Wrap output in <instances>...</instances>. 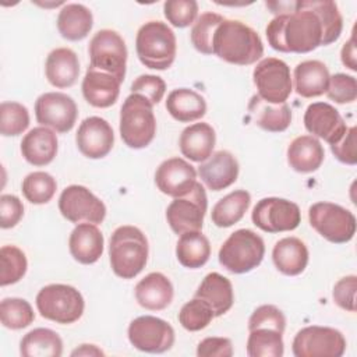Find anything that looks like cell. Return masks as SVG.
<instances>
[{
	"label": "cell",
	"mask_w": 357,
	"mask_h": 357,
	"mask_svg": "<svg viewBox=\"0 0 357 357\" xmlns=\"http://www.w3.org/2000/svg\"><path fill=\"white\" fill-rule=\"evenodd\" d=\"M343 29L339 7L331 0L294 1L290 13L276 15L266 25V39L282 53H308L336 42Z\"/></svg>",
	"instance_id": "cell-1"
},
{
	"label": "cell",
	"mask_w": 357,
	"mask_h": 357,
	"mask_svg": "<svg viewBox=\"0 0 357 357\" xmlns=\"http://www.w3.org/2000/svg\"><path fill=\"white\" fill-rule=\"evenodd\" d=\"M213 54L237 66L257 63L264 54L259 35L238 20H226L216 28L212 42Z\"/></svg>",
	"instance_id": "cell-2"
},
{
	"label": "cell",
	"mask_w": 357,
	"mask_h": 357,
	"mask_svg": "<svg viewBox=\"0 0 357 357\" xmlns=\"http://www.w3.org/2000/svg\"><path fill=\"white\" fill-rule=\"evenodd\" d=\"M149 245L145 234L135 226L117 227L109 241V258L113 272L121 279H132L148 262Z\"/></svg>",
	"instance_id": "cell-3"
},
{
	"label": "cell",
	"mask_w": 357,
	"mask_h": 357,
	"mask_svg": "<svg viewBox=\"0 0 357 357\" xmlns=\"http://www.w3.org/2000/svg\"><path fill=\"white\" fill-rule=\"evenodd\" d=\"M135 50L145 67L166 70L176 59L177 43L174 32L162 21H148L137 32Z\"/></svg>",
	"instance_id": "cell-4"
},
{
	"label": "cell",
	"mask_w": 357,
	"mask_h": 357,
	"mask_svg": "<svg viewBox=\"0 0 357 357\" xmlns=\"http://www.w3.org/2000/svg\"><path fill=\"white\" fill-rule=\"evenodd\" d=\"M120 137L132 149L148 146L156 134L153 105L138 93L126 98L120 110Z\"/></svg>",
	"instance_id": "cell-5"
},
{
	"label": "cell",
	"mask_w": 357,
	"mask_h": 357,
	"mask_svg": "<svg viewBox=\"0 0 357 357\" xmlns=\"http://www.w3.org/2000/svg\"><path fill=\"white\" fill-rule=\"evenodd\" d=\"M264 255L262 237L250 229H238L222 244L218 258L226 271L241 275L255 269L262 262Z\"/></svg>",
	"instance_id": "cell-6"
},
{
	"label": "cell",
	"mask_w": 357,
	"mask_h": 357,
	"mask_svg": "<svg viewBox=\"0 0 357 357\" xmlns=\"http://www.w3.org/2000/svg\"><path fill=\"white\" fill-rule=\"evenodd\" d=\"M36 308L43 318L68 325L82 317L85 303L82 294L74 286L53 283L39 290L36 294Z\"/></svg>",
	"instance_id": "cell-7"
},
{
	"label": "cell",
	"mask_w": 357,
	"mask_h": 357,
	"mask_svg": "<svg viewBox=\"0 0 357 357\" xmlns=\"http://www.w3.org/2000/svg\"><path fill=\"white\" fill-rule=\"evenodd\" d=\"M310 225L333 244L349 243L356 233V216L333 202H315L308 209Z\"/></svg>",
	"instance_id": "cell-8"
},
{
	"label": "cell",
	"mask_w": 357,
	"mask_h": 357,
	"mask_svg": "<svg viewBox=\"0 0 357 357\" xmlns=\"http://www.w3.org/2000/svg\"><path fill=\"white\" fill-rule=\"evenodd\" d=\"M89 67L107 73L123 82L127 67V46L119 32L98 31L89 42Z\"/></svg>",
	"instance_id": "cell-9"
},
{
	"label": "cell",
	"mask_w": 357,
	"mask_h": 357,
	"mask_svg": "<svg viewBox=\"0 0 357 357\" xmlns=\"http://www.w3.org/2000/svg\"><path fill=\"white\" fill-rule=\"evenodd\" d=\"M258 96L268 103H286L293 91L290 67L280 59H262L252 71Z\"/></svg>",
	"instance_id": "cell-10"
},
{
	"label": "cell",
	"mask_w": 357,
	"mask_h": 357,
	"mask_svg": "<svg viewBox=\"0 0 357 357\" xmlns=\"http://www.w3.org/2000/svg\"><path fill=\"white\" fill-rule=\"evenodd\" d=\"M291 350L296 357H340L346 350V339L335 328L311 325L296 333Z\"/></svg>",
	"instance_id": "cell-11"
},
{
	"label": "cell",
	"mask_w": 357,
	"mask_h": 357,
	"mask_svg": "<svg viewBox=\"0 0 357 357\" xmlns=\"http://www.w3.org/2000/svg\"><path fill=\"white\" fill-rule=\"evenodd\" d=\"M206 209L208 198L205 188L197 181L188 194L177 197L170 202L166 209V219L176 234L198 231L202 229Z\"/></svg>",
	"instance_id": "cell-12"
},
{
	"label": "cell",
	"mask_w": 357,
	"mask_h": 357,
	"mask_svg": "<svg viewBox=\"0 0 357 357\" xmlns=\"http://www.w3.org/2000/svg\"><path fill=\"white\" fill-rule=\"evenodd\" d=\"M252 223L266 233L294 230L301 222V212L293 201L266 197L257 202L251 212Z\"/></svg>",
	"instance_id": "cell-13"
},
{
	"label": "cell",
	"mask_w": 357,
	"mask_h": 357,
	"mask_svg": "<svg viewBox=\"0 0 357 357\" xmlns=\"http://www.w3.org/2000/svg\"><path fill=\"white\" fill-rule=\"evenodd\" d=\"M60 213L73 223L99 225L106 216L105 204L86 187L73 184L66 187L59 198Z\"/></svg>",
	"instance_id": "cell-14"
},
{
	"label": "cell",
	"mask_w": 357,
	"mask_h": 357,
	"mask_svg": "<svg viewBox=\"0 0 357 357\" xmlns=\"http://www.w3.org/2000/svg\"><path fill=\"white\" fill-rule=\"evenodd\" d=\"M130 343L145 353H165L174 344V329L162 318L142 315L128 325Z\"/></svg>",
	"instance_id": "cell-15"
},
{
	"label": "cell",
	"mask_w": 357,
	"mask_h": 357,
	"mask_svg": "<svg viewBox=\"0 0 357 357\" xmlns=\"http://www.w3.org/2000/svg\"><path fill=\"white\" fill-rule=\"evenodd\" d=\"M36 121L56 132H68L78 116L75 100L63 92H45L35 102Z\"/></svg>",
	"instance_id": "cell-16"
},
{
	"label": "cell",
	"mask_w": 357,
	"mask_h": 357,
	"mask_svg": "<svg viewBox=\"0 0 357 357\" xmlns=\"http://www.w3.org/2000/svg\"><path fill=\"white\" fill-rule=\"evenodd\" d=\"M304 127L312 137L321 138L329 145L336 144L347 131L340 113L326 102L308 105L304 113Z\"/></svg>",
	"instance_id": "cell-17"
},
{
	"label": "cell",
	"mask_w": 357,
	"mask_h": 357,
	"mask_svg": "<svg viewBox=\"0 0 357 357\" xmlns=\"http://www.w3.org/2000/svg\"><path fill=\"white\" fill-rule=\"evenodd\" d=\"M75 142L79 152L89 159H102L113 148L114 134L112 126L102 117L91 116L78 127Z\"/></svg>",
	"instance_id": "cell-18"
},
{
	"label": "cell",
	"mask_w": 357,
	"mask_h": 357,
	"mask_svg": "<svg viewBox=\"0 0 357 357\" xmlns=\"http://www.w3.org/2000/svg\"><path fill=\"white\" fill-rule=\"evenodd\" d=\"M155 183L160 192L173 198L188 194L197 183V170L181 158L163 160L155 172Z\"/></svg>",
	"instance_id": "cell-19"
},
{
	"label": "cell",
	"mask_w": 357,
	"mask_h": 357,
	"mask_svg": "<svg viewBox=\"0 0 357 357\" xmlns=\"http://www.w3.org/2000/svg\"><path fill=\"white\" fill-rule=\"evenodd\" d=\"M238 162L229 151H218L198 166V174L204 184L212 191H220L236 183L238 177Z\"/></svg>",
	"instance_id": "cell-20"
},
{
	"label": "cell",
	"mask_w": 357,
	"mask_h": 357,
	"mask_svg": "<svg viewBox=\"0 0 357 357\" xmlns=\"http://www.w3.org/2000/svg\"><path fill=\"white\" fill-rule=\"evenodd\" d=\"M121 82L103 71L88 67L82 79V95L93 107L106 109L116 103L120 95Z\"/></svg>",
	"instance_id": "cell-21"
},
{
	"label": "cell",
	"mask_w": 357,
	"mask_h": 357,
	"mask_svg": "<svg viewBox=\"0 0 357 357\" xmlns=\"http://www.w3.org/2000/svg\"><path fill=\"white\" fill-rule=\"evenodd\" d=\"M103 234L93 223H78L68 238L70 254L84 265L95 264L103 254Z\"/></svg>",
	"instance_id": "cell-22"
},
{
	"label": "cell",
	"mask_w": 357,
	"mask_h": 357,
	"mask_svg": "<svg viewBox=\"0 0 357 357\" xmlns=\"http://www.w3.org/2000/svg\"><path fill=\"white\" fill-rule=\"evenodd\" d=\"M59 142L56 132L49 127H35L21 141L24 159L33 166H46L57 155Z\"/></svg>",
	"instance_id": "cell-23"
},
{
	"label": "cell",
	"mask_w": 357,
	"mask_h": 357,
	"mask_svg": "<svg viewBox=\"0 0 357 357\" xmlns=\"http://www.w3.org/2000/svg\"><path fill=\"white\" fill-rule=\"evenodd\" d=\"M174 296L173 284L160 272L148 273L135 286L138 304L149 311H160L170 305Z\"/></svg>",
	"instance_id": "cell-24"
},
{
	"label": "cell",
	"mask_w": 357,
	"mask_h": 357,
	"mask_svg": "<svg viewBox=\"0 0 357 357\" xmlns=\"http://www.w3.org/2000/svg\"><path fill=\"white\" fill-rule=\"evenodd\" d=\"M45 74L50 85L56 88H70L79 75L78 56L70 47H57L47 54Z\"/></svg>",
	"instance_id": "cell-25"
},
{
	"label": "cell",
	"mask_w": 357,
	"mask_h": 357,
	"mask_svg": "<svg viewBox=\"0 0 357 357\" xmlns=\"http://www.w3.org/2000/svg\"><path fill=\"white\" fill-rule=\"evenodd\" d=\"M216 144V134L208 123H194L185 127L178 139L183 156L192 162H205Z\"/></svg>",
	"instance_id": "cell-26"
},
{
	"label": "cell",
	"mask_w": 357,
	"mask_h": 357,
	"mask_svg": "<svg viewBox=\"0 0 357 357\" xmlns=\"http://www.w3.org/2000/svg\"><path fill=\"white\" fill-rule=\"evenodd\" d=\"M194 297L206 303L215 317L226 314L234 303L231 282L218 272H211L202 279Z\"/></svg>",
	"instance_id": "cell-27"
},
{
	"label": "cell",
	"mask_w": 357,
	"mask_h": 357,
	"mask_svg": "<svg viewBox=\"0 0 357 357\" xmlns=\"http://www.w3.org/2000/svg\"><path fill=\"white\" fill-rule=\"evenodd\" d=\"M329 70L319 60H305L294 68V89L303 98H317L326 92Z\"/></svg>",
	"instance_id": "cell-28"
},
{
	"label": "cell",
	"mask_w": 357,
	"mask_h": 357,
	"mask_svg": "<svg viewBox=\"0 0 357 357\" xmlns=\"http://www.w3.org/2000/svg\"><path fill=\"white\" fill-rule=\"evenodd\" d=\"M325 151L321 142L312 135H300L294 138L287 148V162L298 173H312L324 162Z\"/></svg>",
	"instance_id": "cell-29"
},
{
	"label": "cell",
	"mask_w": 357,
	"mask_h": 357,
	"mask_svg": "<svg viewBox=\"0 0 357 357\" xmlns=\"http://www.w3.org/2000/svg\"><path fill=\"white\" fill-rule=\"evenodd\" d=\"M272 259L279 272L287 276H297L307 268L308 248L297 237H284L275 244Z\"/></svg>",
	"instance_id": "cell-30"
},
{
	"label": "cell",
	"mask_w": 357,
	"mask_h": 357,
	"mask_svg": "<svg viewBox=\"0 0 357 357\" xmlns=\"http://www.w3.org/2000/svg\"><path fill=\"white\" fill-rule=\"evenodd\" d=\"M248 112L252 121L268 132H282L291 123V110L287 103H268L258 95L251 98Z\"/></svg>",
	"instance_id": "cell-31"
},
{
	"label": "cell",
	"mask_w": 357,
	"mask_h": 357,
	"mask_svg": "<svg viewBox=\"0 0 357 357\" xmlns=\"http://www.w3.org/2000/svg\"><path fill=\"white\" fill-rule=\"evenodd\" d=\"M93 25L91 10L79 3L64 4L57 15V29L67 40H82L88 36Z\"/></svg>",
	"instance_id": "cell-32"
},
{
	"label": "cell",
	"mask_w": 357,
	"mask_h": 357,
	"mask_svg": "<svg viewBox=\"0 0 357 357\" xmlns=\"http://www.w3.org/2000/svg\"><path fill=\"white\" fill-rule=\"evenodd\" d=\"M166 109L174 120L191 123L205 116L206 102L198 92L190 88H178L167 95Z\"/></svg>",
	"instance_id": "cell-33"
},
{
	"label": "cell",
	"mask_w": 357,
	"mask_h": 357,
	"mask_svg": "<svg viewBox=\"0 0 357 357\" xmlns=\"http://www.w3.org/2000/svg\"><path fill=\"white\" fill-rule=\"evenodd\" d=\"M20 353L24 357H60L63 340L49 328H36L21 339Z\"/></svg>",
	"instance_id": "cell-34"
},
{
	"label": "cell",
	"mask_w": 357,
	"mask_h": 357,
	"mask_svg": "<svg viewBox=\"0 0 357 357\" xmlns=\"http://www.w3.org/2000/svg\"><path fill=\"white\" fill-rule=\"evenodd\" d=\"M176 257L178 262L190 269L204 266L211 257V244L205 234L198 231H187L180 234L176 244Z\"/></svg>",
	"instance_id": "cell-35"
},
{
	"label": "cell",
	"mask_w": 357,
	"mask_h": 357,
	"mask_svg": "<svg viewBox=\"0 0 357 357\" xmlns=\"http://www.w3.org/2000/svg\"><path fill=\"white\" fill-rule=\"evenodd\" d=\"M251 204V195L245 190H236L220 198L212 208V222L218 227H230L240 222Z\"/></svg>",
	"instance_id": "cell-36"
},
{
	"label": "cell",
	"mask_w": 357,
	"mask_h": 357,
	"mask_svg": "<svg viewBox=\"0 0 357 357\" xmlns=\"http://www.w3.org/2000/svg\"><path fill=\"white\" fill-rule=\"evenodd\" d=\"M284 351L283 332L272 326L250 329L247 354L250 357H282Z\"/></svg>",
	"instance_id": "cell-37"
},
{
	"label": "cell",
	"mask_w": 357,
	"mask_h": 357,
	"mask_svg": "<svg viewBox=\"0 0 357 357\" xmlns=\"http://www.w3.org/2000/svg\"><path fill=\"white\" fill-rule=\"evenodd\" d=\"M0 319L3 326L18 331L29 326L33 322L35 312L26 300L7 297L0 303Z\"/></svg>",
	"instance_id": "cell-38"
},
{
	"label": "cell",
	"mask_w": 357,
	"mask_h": 357,
	"mask_svg": "<svg viewBox=\"0 0 357 357\" xmlns=\"http://www.w3.org/2000/svg\"><path fill=\"white\" fill-rule=\"evenodd\" d=\"M57 183L46 172H32L22 180V194L31 204H47L56 194Z\"/></svg>",
	"instance_id": "cell-39"
},
{
	"label": "cell",
	"mask_w": 357,
	"mask_h": 357,
	"mask_svg": "<svg viewBox=\"0 0 357 357\" xmlns=\"http://www.w3.org/2000/svg\"><path fill=\"white\" fill-rule=\"evenodd\" d=\"M225 21V18L218 13H204L201 14L191 28V43L194 47L204 54H213L212 42L216 28Z\"/></svg>",
	"instance_id": "cell-40"
},
{
	"label": "cell",
	"mask_w": 357,
	"mask_h": 357,
	"mask_svg": "<svg viewBox=\"0 0 357 357\" xmlns=\"http://www.w3.org/2000/svg\"><path fill=\"white\" fill-rule=\"evenodd\" d=\"M0 284L8 286L20 282L26 273L28 261L22 250L15 245H4L0 250Z\"/></svg>",
	"instance_id": "cell-41"
},
{
	"label": "cell",
	"mask_w": 357,
	"mask_h": 357,
	"mask_svg": "<svg viewBox=\"0 0 357 357\" xmlns=\"http://www.w3.org/2000/svg\"><path fill=\"white\" fill-rule=\"evenodd\" d=\"M29 126L28 109L18 102H3L0 105V132L4 137L22 134Z\"/></svg>",
	"instance_id": "cell-42"
},
{
	"label": "cell",
	"mask_w": 357,
	"mask_h": 357,
	"mask_svg": "<svg viewBox=\"0 0 357 357\" xmlns=\"http://www.w3.org/2000/svg\"><path fill=\"white\" fill-rule=\"evenodd\" d=\"M213 318L215 315L211 307L197 297L187 301L178 312L180 325L190 332H198L206 328Z\"/></svg>",
	"instance_id": "cell-43"
},
{
	"label": "cell",
	"mask_w": 357,
	"mask_h": 357,
	"mask_svg": "<svg viewBox=\"0 0 357 357\" xmlns=\"http://www.w3.org/2000/svg\"><path fill=\"white\" fill-rule=\"evenodd\" d=\"M166 20L176 28H185L198 18V3L195 0H167L163 4Z\"/></svg>",
	"instance_id": "cell-44"
},
{
	"label": "cell",
	"mask_w": 357,
	"mask_h": 357,
	"mask_svg": "<svg viewBox=\"0 0 357 357\" xmlns=\"http://www.w3.org/2000/svg\"><path fill=\"white\" fill-rule=\"evenodd\" d=\"M325 93L336 103H353L357 99V81L353 75L337 73L329 78V85Z\"/></svg>",
	"instance_id": "cell-45"
},
{
	"label": "cell",
	"mask_w": 357,
	"mask_h": 357,
	"mask_svg": "<svg viewBox=\"0 0 357 357\" xmlns=\"http://www.w3.org/2000/svg\"><path fill=\"white\" fill-rule=\"evenodd\" d=\"M166 92L165 81L152 74H142L137 77L131 84V93H138L148 99L152 105H158Z\"/></svg>",
	"instance_id": "cell-46"
},
{
	"label": "cell",
	"mask_w": 357,
	"mask_h": 357,
	"mask_svg": "<svg viewBox=\"0 0 357 357\" xmlns=\"http://www.w3.org/2000/svg\"><path fill=\"white\" fill-rule=\"evenodd\" d=\"M257 326H272L284 332L286 317L276 305L264 304L257 307L248 319V331Z\"/></svg>",
	"instance_id": "cell-47"
},
{
	"label": "cell",
	"mask_w": 357,
	"mask_h": 357,
	"mask_svg": "<svg viewBox=\"0 0 357 357\" xmlns=\"http://www.w3.org/2000/svg\"><path fill=\"white\" fill-rule=\"evenodd\" d=\"M356 289L357 278L356 275H349L336 282L333 286V301L343 310L354 312L356 311Z\"/></svg>",
	"instance_id": "cell-48"
},
{
	"label": "cell",
	"mask_w": 357,
	"mask_h": 357,
	"mask_svg": "<svg viewBox=\"0 0 357 357\" xmlns=\"http://www.w3.org/2000/svg\"><path fill=\"white\" fill-rule=\"evenodd\" d=\"M24 216V205L18 197L3 194L0 197V226L1 229L14 227Z\"/></svg>",
	"instance_id": "cell-49"
},
{
	"label": "cell",
	"mask_w": 357,
	"mask_h": 357,
	"mask_svg": "<svg viewBox=\"0 0 357 357\" xmlns=\"http://www.w3.org/2000/svg\"><path fill=\"white\" fill-rule=\"evenodd\" d=\"M356 127L347 128L344 135L333 145H331V151L335 158L346 165H356L357 163V153H356Z\"/></svg>",
	"instance_id": "cell-50"
},
{
	"label": "cell",
	"mask_w": 357,
	"mask_h": 357,
	"mask_svg": "<svg viewBox=\"0 0 357 357\" xmlns=\"http://www.w3.org/2000/svg\"><path fill=\"white\" fill-rule=\"evenodd\" d=\"M198 357H231L233 346L227 337H205L198 343Z\"/></svg>",
	"instance_id": "cell-51"
},
{
	"label": "cell",
	"mask_w": 357,
	"mask_h": 357,
	"mask_svg": "<svg viewBox=\"0 0 357 357\" xmlns=\"http://www.w3.org/2000/svg\"><path fill=\"white\" fill-rule=\"evenodd\" d=\"M342 63L350 68L351 71H357V59H356V45H354V35L343 45L340 52Z\"/></svg>",
	"instance_id": "cell-52"
},
{
	"label": "cell",
	"mask_w": 357,
	"mask_h": 357,
	"mask_svg": "<svg viewBox=\"0 0 357 357\" xmlns=\"http://www.w3.org/2000/svg\"><path fill=\"white\" fill-rule=\"evenodd\" d=\"M71 356H105V353L95 344H81L71 351Z\"/></svg>",
	"instance_id": "cell-53"
}]
</instances>
